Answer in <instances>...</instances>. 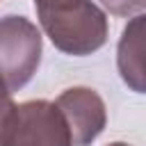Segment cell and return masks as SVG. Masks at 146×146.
Wrapping results in <instances>:
<instances>
[{
  "label": "cell",
  "mask_w": 146,
  "mask_h": 146,
  "mask_svg": "<svg viewBox=\"0 0 146 146\" xmlns=\"http://www.w3.org/2000/svg\"><path fill=\"white\" fill-rule=\"evenodd\" d=\"M14 107H16V103L11 100V89L0 78V146H7V121H9V114Z\"/></svg>",
  "instance_id": "8992f818"
},
{
  "label": "cell",
  "mask_w": 146,
  "mask_h": 146,
  "mask_svg": "<svg viewBox=\"0 0 146 146\" xmlns=\"http://www.w3.org/2000/svg\"><path fill=\"white\" fill-rule=\"evenodd\" d=\"M34 9L52 46L84 57L107 43V16L91 0H34Z\"/></svg>",
  "instance_id": "6da1fadb"
},
{
  "label": "cell",
  "mask_w": 146,
  "mask_h": 146,
  "mask_svg": "<svg viewBox=\"0 0 146 146\" xmlns=\"http://www.w3.org/2000/svg\"><path fill=\"white\" fill-rule=\"evenodd\" d=\"M57 107L62 110L71 135L73 146H91L107 125V110L98 91L89 87H71L64 89L57 98Z\"/></svg>",
  "instance_id": "277c9868"
},
{
  "label": "cell",
  "mask_w": 146,
  "mask_h": 146,
  "mask_svg": "<svg viewBox=\"0 0 146 146\" xmlns=\"http://www.w3.org/2000/svg\"><path fill=\"white\" fill-rule=\"evenodd\" d=\"M41 32L25 16L0 18V78L11 91L23 89L41 64Z\"/></svg>",
  "instance_id": "7a4b0ae2"
},
{
  "label": "cell",
  "mask_w": 146,
  "mask_h": 146,
  "mask_svg": "<svg viewBox=\"0 0 146 146\" xmlns=\"http://www.w3.org/2000/svg\"><path fill=\"white\" fill-rule=\"evenodd\" d=\"M116 68L123 84L135 94H146V14L128 21L116 46Z\"/></svg>",
  "instance_id": "5b68a950"
},
{
  "label": "cell",
  "mask_w": 146,
  "mask_h": 146,
  "mask_svg": "<svg viewBox=\"0 0 146 146\" xmlns=\"http://www.w3.org/2000/svg\"><path fill=\"white\" fill-rule=\"evenodd\" d=\"M107 146H130V144H125V141H112V144H107Z\"/></svg>",
  "instance_id": "ba28073f"
},
{
  "label": "cell",
  "mask_w": 146,
  "mask_h": 146,
  "mask_svg": "<svg viewBox=\"0 0 146 146\" xmlns=\"http://www.w3.org/2000/svg\"><path fill=\"white\" fill-rule=\"evenodd\" d=\"M103 7L114 16H137L146 9V0H100Z\"/></svg>",
  "instance_id": "52a82bcc"
},
{
  "label": "cell",
  "mask_w": 146,
  "mask_h": 146,
  "mask_svg": "<svg viewBox=\"0 0 146 146\" xmlns=\"http://www.w3.org/2000/svg\"><path fill=\"white\" fill-rule=\"evenodd\" d=\"M7 146H73V135L57 103L25 100L9 114Z\"/></svg>",
  "instance_id": "3957f363"
}]
</instances>
